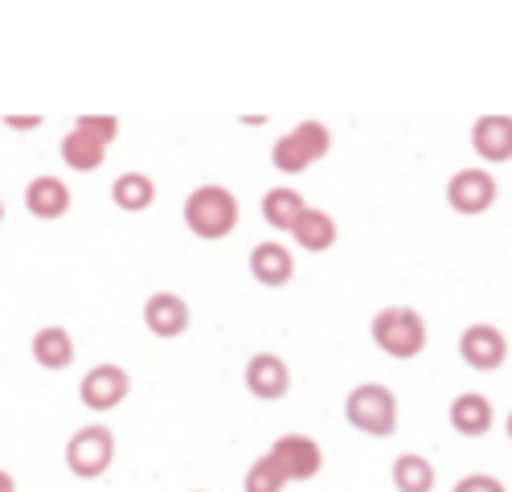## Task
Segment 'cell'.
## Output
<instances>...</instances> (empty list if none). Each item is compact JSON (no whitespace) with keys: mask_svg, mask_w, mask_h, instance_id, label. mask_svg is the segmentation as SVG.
I'll return each instance as SVG.
<instances>
[{"mask_svg":"<svg viewBox=\"0 0 512 492\" xmlns=\"http://www.w3.org/2000/svg\"><path fill=\"white\" fill-rule=\"evenodd\" d=\"M0 492H17V480H13L5 468H0Z\"/></svg>","mask_w":512,"mask_h":492,"instance_id":"cell-27","label":"cell"},{"mask_svg":"<svg viewBox=\"0 0 512 492\" xmlns=\"http://www.w3.org/2000/svg\"><path fill=\"white\" fill-rule=\"evenodd\" d=\"M472 148L480 160H512V115H480L472 123Z\"/></svg>","mask_w":512,"mask_h":492,"instance_id":"cell-13","label":"cell"},{"mask_svg":"<svg viewBox=\"0 0 512 492\" xmlns=\"http://www.w3.org/2000/svg\"><path fill=\"white\" fill-rule=\"evenodd\" d=\"M115 464V431L107 423H87L66 439V468L82 480H99Z\"/></svg>","mask_w":512,"mask_h":492,"instance_id":"cell-4","label":"cell"},{"mask_svg":"<svg viewBox=\"0 0 512 492\" xmlns=\"http://www.w3.org/2000/svg\"><path fill=\"white\" fill-rule=\"evenodd\" d=\"M459 357L472 369H480V374H492V369H500L504 357H508V337L496 324H484V320L467 324L459 333Z\"/></svg>","mask_w":512,"mask_h":492,"instance_id":"cell-7","label":"cell"},{"mask_svg":"<svg viewBox=\"0 0 512 492\" xmlns=\"http://www.w3.org/2000/svg\"><path fill=\"white\" fill-rule=\"evenodd\" d=\"M271 456L279 460V468L287 472V480H312L320 476L324 468V451L312 435H300V431H291V435H279L271 443Z\"/></svg>","mask_w":512,"mask_h":492,"instance_id":"cell-8","label":"cell"},{"mask_svg":"<svg viewBox=\"0 0 512 492\" xmlns=\"http://www.w3.org/2000/svg\"><path fill=\"white\" fill-rule=\"evenodd\" d=\"M70 201H74V193H70V185H66L62 177L41 173V177H33V181L25 185V210H29L33 218H41V222L66 218V214H70Z\"/></svg>","mask_w":512,"mask_h":492,"instance_id":"cell-10","label":"cell"},{"mask_svg":"<svg viewBox=\"0 0 512 492\" xmlns=\"http://www.w3.org/2000/svg\"><path fill=\"white\" fill-rule=\"evenodd\" d=\"M127 394H132V374L115 361H99L91 365L78 382V398L87 402V410H115Z\"/></svg>","mask_w":512,"mask_h":492,"instance_id":"cell-6","label":"cell"},{"mask_svg":"<svg viewBox=\"0 0 512 492\" xmlns=\"http://www.w3.org/2000/svg\"><path fill=\"white\" fill-rule=\"evenodd\" d=\"M74 128H78L82 136L99 140L103 148H111L115 136H119V119H115V115H78V119H74Z\"/></svg>","mask_w":512,"mask_h":492,"instance_id":"cell-24","label":"cell"},{"mask_svg":"<svg viewBox=\"0 0 512 492\" xmlns=\"http://www.w3.org/2000/svg\"><path fill=\"white\" fill-rule=\"evenodd\" d=\"M304 210H308V201H304V193L295 189V185H275V189H267V197H263V218H267V226L287 230V234H291L295 222H300Z\"/></svg>","mask_w":512,"mask_h":492,"instance_id":"cell-17","label":"cell"},{"mask_svg":"<svg viewBox=\"0 0 512 492\" xmlns=\"http://www.w3.org/2000/svg\"><path fill=\"white\" fill-rule=\"evenodd\" d=\"M345 419H349V427H357L365 435L390 439L398 431V398L381 382H361L345 398Z\"/></svg>","mask_w":512,"mask_h":492,"instance_id":"cell-3","label":"cell"},{"mask_svg":"<svg viewBox=\"0 0 512 492\" xmlns=\"http://www.w3.org/2000/svg\"><path fill=\"white\" fill-rule=\"evenodd\" d=\"M451 492H508L496 476H488V472H472V476H463V480H455V488Z\"/></svg>","mask_w":512,"mask_h":492,"instance_id":"cell-25","label":"cell"},{"mask_svg":"<svg viewBox=\"0 0 512 492\" xmlns=\"http://www.w3.org/2000/svg\"><path fill=\"white\" fill-rule=\"evenodd\" d=\"M0 222H5V201H0Z\"/></svg>","mask_w":512,"mask_h":492,"instance_id":"cell-28","label":"cell"},{"mask_svg":"<svg viewBox=\"0 0 512 492\" xmlns=\"http://www.w3.org/2000/svg\"><path fill=\"white\" fill-rule=\"evenodd\" d=\"M189 320H193V312H189L185 296H177V292H152L144 300V324L156 337H181Z\"/></svg>","mask_w":512,"mask_h":492,"instance_id":"cell-12","label":"cell"},{"mask_svg":"<svg viewBox=\"0 0 512 492\" xmlns=\"http://www.w3.org/2000/svg\"><path fill=\"white\" fill-rule=\"evenodd\" d=\"M398 492H435V464L418 456V451H402L390 468Z\"/></svg>","mask_w":512,"mask_h":492,"instance_id":"cell-20","label":"cell"},{"mask_svg":"<svg viewBox=\"0 0 512 492\" xmlns=\"http://www.w3.org/2000/svg\"><path fill=\"white\" fill-rule=\"evenodd\" d=\"M111 201L127 214H140L156 201V181L148 173H119L111 181Z\"/></svg>","mask_w":512,"mask_h":492,"instance_id":"cell-19","label":"cell"},{"mask_svg":"<svg viewBox=\"0 0 512 492\" xmlns=\"http://www.w3.org/2000/svg\"><path fill=\"white\" fill-rule=\"evenodd\" d=\"M5 123H9V128H37V123H41V119H37V115H29V119H17V115H9Z\"/></svg>","mask_w":512,"mask_h":492,"instance_id":"cell-26","label":"cell"},{"mask_svg":"<svg viewBox=\"0 0 512 492\" xmlns=\"http://www.w3.org/2000/svg\"><path fill=\"white\" fill-rule=\"evenodd\" d=\"M447 419H451V427H455L459 435L480 439V435L492 431L496 410H492V398H488V394H480V390H463V394H455V402L447 406Z\"/></svg>","mask_w":512,"mask_h":492,"instance_id":"cell-11","label":"cell"},{"mask_svg":"<svg viewBox=\"0 0 512 492\" xmlns=\"http://www.w3.org/2000/svg\"><path fill=\"white\" fill-rule=\"evenodd\" d=\"M369 337L386 357L410 361L426 349V320H422V312H414L406 304H394V308H381L369 320Z\"/></svg>","mask_w":512,"mask_h":492,"instance_id":"cell-2","label":"cell"},{"mask_svg":"<svg viewBox=\"0 0 512 492\" xmlns=\"http://www.w3.org/2000/svg\"><path fill=\"white\" fill-rule=\"evenodd\" d=\"M181 214H185V226L205 238V242H218L226 234H234L238 226V197L226 189V185H197L185 205H181Z\"/></svg>","mask_w":512,"mask_h":492,"instance_id":"cell-1","label":"cell"},{"mask_svg":"<svg viewBox=\"0 0 512 492\" xmlns=\"http://www.w3.org/2000/svg\"><path fill=\"white\" fill-rule=\"evenodd\" d=\"M271 164L279 173H304L308 164H316L312 156H308V148L295 140V132H287V136H279L275 140V148H271Z\"/></svg>","mask_w":512,"mask_h":492,"instance_id":"cell-22","label":"cell"},{"mask_svg":"<svg viewBox=\"0 0 512 492\" xmlns=\"http://www.w3.org/2000/svg\"><path fill=\"white\" fill-rule=\"evenodd\" d=\"M496 197H500V185H496V177L488 169H480V164H472V169H459L447 181V205L455 214H463V218L488 214L496 205Z\"/></svg>","mask_w":512,"mask_h":492,"instance_id":"cell-5","label":"cell"},{"mask_svg":"<svg viewBox=\"0 0 512 492\" xmlns=\"http://www.w3.org/2000/svg\"><path fill=\"white\" fill-rule=\"evenodd\" d=\"M197 492H205V488H197Z\"/></svg>","mask_w":512,"mask_h":492,"instance_id":"cell-30","label":"cell"},{"mask_svg":"<svg viewBox=\"0 0 512 492\" xmlns=\"http://www.w3.org/2000/svg\"><path fill=\"white\" fill-rule=\"evenodd\" d=\"M295 140H300L304 148H308V156L312 160H324L328 156V148H332V132H328V123H320V119H304V123H295Z\"/></svg>","mask_w":512,"mask_h":492,"instance_id":"cell-23","label":"cell"},{"mask_svg":"<svg viewBox=\"0 0 512 492\" xmlns=\"http://www.w3.org/2000/svg\"><path fill=\"white\" fill-rule=\"evenodd\" d=\"M29 349H33V361L41 369H54V374L74 365V337L66 333L62 324H41L33 333V341H29Z\"/></svg>","mask_w":512,"mask_h":492,"instance_id":"cell-15","label":"cell"},{"mask_svg":"<svg viewBox=\"0 0 512 492\" xmlns=\"http://www.w3.org/2000/svg\"><path fill=\"white\" fill-rule=\"evenodd\" d=\"M58 152L66 160V169H74V173H95V169H103V160H107V148L99 140H91V136H82L78 128H70L62 136Z\"/></svg>","mask_w":512,"mask_h":492,"instance_id":"cell-18","label":"cell"},{"mask_svg":"<svg viewBox=\"0 0 512 492\" xmlns=\"http://www.w3.org/2000/svg\"><path fill=\"white\" fill-rule=\"evenodd\" d=\"M283 484H287V472L279 468V460L267 451V456H259V460L246 468L242 492H283Z\"/></svg>","mask_w":512,"mask_h":492,"instance_id":"cell-21","label":"cell"},{"mask_svg":"<svg viewBox=\"0 0 512 492\" xmlns=\"http://www.w3.org/2000/svg\"><path fill=\"white\" fill-rule=\"evenodd\" d=\"M242 378H246V390L254 398H263V402H275V398H283L291 390V369H287V361L279 353H254L246 361Z\"/></svg>","mask_w":512,"mask_h":492,"instance_id":"cell-9","label":"cell"},{"mask_svg":"<svg viewBox=\"0 0 512 492\" xmlns=\"http://www.w3.org/2000/svg\"><path fill=\"white\" fill-rule=\"evenodd\" d=\"M336 234H340L336 218H332L328 210H316V205H308V210L300 214V222L291 226L295 246H304V251H312V255L332 251V246H336Z\"/></svg>","mask_w":512,"mask_h":492,"instance_id":"cell-16","label":"cell"},{"mask_svg":"<svg viewBox=\"0 0 512 492\" xmlns=\"http://www.w3.org/2000/svg\"><path fill=\"white\" fill-rule=\"evenodd\" d=\"M508 439H512V415H508Z\"/></svg>","mask_w":512,"mask_h":492,"instance_id":"cell-29","label":"cell"},{"mask_svg":"<svg viewBox=\"0 0 512 492\" xmlns=\"http://www.w3.org/2000/svg\"><path fill=\"white\" fill-rule=\"evenodd\" d=\"M250 275L259 279L263 287H283V283H291V275H295L291 246H283V242H259V246L250 251Z\"/></svg>","mask_w":512,"mask_h":492,"instance_id":"cell-14","label":"cell"}]
</instances>
